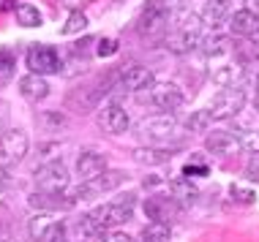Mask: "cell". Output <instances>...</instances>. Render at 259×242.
<instances>
[{
    "label": "cell",
    "mask_w": 259,
    "mask_h": 242,
    "mask_svg": "<svg viewBox=\"0 0 259 242\" xmlns=\"http://www.w3.org/2000/svg\"><path fill=\"white\" fill-rule=\"evenodd\" d=\"M202 17L199 14H191V11H183L178 17V22H175V27L169 33H166V49L175 52V54H186L191 49H197V46H202Z\"/></svg>",
    "instance_id": "1"
},
{
    "label": "cell",
    "mask_w": 259,
    "mask_h": 242,
    "mask_svg": "<svg viewBox=\"0 0 259 242\" xmlns=\"http://www.w3.org/2000/svg\"><path fill=\"white\" fill-rule=\"evenodd\" d=\"M134 204H137V193H125L117 202H109V204H101L90 212V220L99 226L101 231H109V229H117V226L128 223L134 218Z\"/></svg>",
    "instance_id": "2"
},
{
    "label": "cell",
    "mask_w": 259,
    "mask_h": 242,
    "mask_svg": "<svg viewBox=\"0 0 259 242\" xmlns=\"http://www.w3.org/2000/svg\"><path fill=\"white\" fill-rule=\"evenodd\" d=\"M137 30L148 41L166 38V33H169V9L161 0H150L148 9H142V14L137 19Z\"/></svg>",
    "instance_id": "3"
},
{
    "label": "cell",
    "mask_w": 259,
    "mask_h": 242,
    "mask_svg": "<svg viewBox=\"0 0 259 242\" xmlns=\"http://www.w3.org/2000/svg\"><path fill=\"white\" fill-rule=\"evenodd\" d=\"M27 147H30V139L22 128H11L0 136V166L3 169H11L17 166L22 158L27 155Z\"/></svg>",
    "instance_id": "4"
},
{
    "label": "cell",
    "mask_w": 259,
    "mask_h": 242,
    "mask_svg": "<svg viewBox=\"0 0 259 242\" xmlns=\"http://www.w3.org/2000/svg\"><path fill=\"white\" fill-rule=\"evenodd\" d=\"M33 177H36L38 191H44V193H63L71 185V177H68V169L63 161H50V163L38 166Z\"/></svg>",
    "instance_id": "5"
},
{
    "label": "cell",
    "mask_w": 259,
    "mask_h": 242,
    "mask_svg": "<svg viewBox=\"0 0 259 242\" xmlns=\"http://www.w3.org/2000/svg\"><path fill=\"white\" fill-rule=\"evenodd\" d=\"M27 68L30 74H38V77H47V74H58L63 68V60L55 46L50 44H30L27 49Z\"/></svg>",
    "instance_id": "6"
},
{
    "label": "cell",
    "mask_w": 259,
    "mask_h": 242,
    "mask_svg": "<svg viewBox=\"0 0 259 242\" xmlns=\"http://www.w3.org/2000/svg\"><path fill=\"white\" fill-rule=\"evenodd\" d=\"M125 183V171L120 169H107L101 177L90 179V183H82L79 188L71 193V199H93V196H101V193H109V191H117L120 185Z\"/></svg>",
    "instance_id": "7"
},
{
    "label": "cell",
    "mask_w": 259,
    "mask_h": 242,
    "mask_svg": "<svg viewBox=\"0 0 259 242\" xmlns=\"http://www.w3.org/2000/svg\"><path fill=\"white\" fill-rule=\"evenodd\" d=\"M178 128V120H175L172 112H161V114H150V117H142L137 123V134L145 136V139H153V142H161V139H169Z\"/></svg>",
    "instance_id": "8"
},
{
    "label": "cell",
    "mask_w": 259,
    "mask_h": 242,
    "mask_svg": "<svg viewBox=\"0 0 259 242\" xmlns=\"http://www.w3.org/2000/svg\"><path fill=\"white\" fill-rule=\"evenodd\" d=\"M246 106V90L243 87H224L210 103V114L213 120H227V117L237 114Z\"/></svg>",
    "instance_id": "9"
},
{
    "label": "cell",
    "mask_w": 259,
    "mask_h": 242,
    "mask_svg": "<svg viewBox=\"0 0 259 242\" xmlns=\"http://www.w3.org/2000/svg\"><path fill=\"white\" fill-rule=\"evenodd\" d=\"M246 77V63L240 57H227L210 68V79L219 87H240V79Z\"/></svg>",
    "instance_id": "10"
},
{
    "label": "cell",
    "mask_w": 259,
    "mask_h": 242,
    "mask_svg": "<svg viewBox=\"0 0 259 242\" xmlns=\"http://www.w3.org/2000/svg\"><path fill=\"white\" fill-rule=\"evenodd\" d=\"M148 98L153 106L164 109V112H175V109L183 106V90H180L178 85H172V82H156V85L150 87Z\"/></svg>",
    "instance_id": "11"
},
{
    "label": "cell",
    "mask_w": 259,
    "mask_h": 242,
    "mask_svg": "<svg viewBox=\"0 0 259 242\" xmlns=\"http://www.w3.org/2000/svg\"><path fill=\"white\" fill-rule=\"evenodd\" d=\"M99 126H101V131L117 136V134H125V131H128L131 117H128V112H125L120 103H107V106L99 112Z\"/></svg>",
    "instance_id": "12"
},
{
    "label": "cell",
    "mask_w": 259,
    "mask_h": 242,
    "mask_svg": "<svg viewBox=\"0 0 259 242\" xmlns=\"http://www.w3.org/2000/svg\"><path fill=\"white\" fill-rule=\"evenodd\" d=\"M180 212V204L172 196H150L145 199V215L156 223H172V218Z\"/></svg>",
    "instance_id": "13"
},
{
    "label": "cell",
    "mask_w": 259,
    "mask_h": 242,
    "mask_svg": "<svg viewBox=\"0 0 259 242\" xmlns=\"http://www.w3.org/2000/svg\"><path fill=\"white\" fill-rule=\"evenodd\" d=\"M107 171V155L96 153V150H85L76 158V177L79 183H90V179L101 177Z\"/></svg>",
    "instance_id": "14"
},
{
    "label": "cell",
    "mask_w": 259,
    "mask_h": 242,
    "mask_svg": "<svg viewBox=\"0 0 259 242\" xmlns=\"http://www.w3.org/2000/svg\"><path fill=\"white\" fill-rule=\"evenodd\" d=\"M205 147L207 153L213 155H221V158H229L235 153H240V139H237V134H229V131H213V134L205 136Z\"/></svg>",
    "instance_id": "15"
},
{
    "label": "cell",
    "mask_w": 259,
    "mask_h": 242,
    "mask_svg": "<svg viewBox=\"0 0 259 242\" xmlns=\"http://www.w3.org/2000/svg\"><path fill=\"white\" fill-rule=\"evenodd\" d=\"M153 85H156V77H153V68L148 66H128L120 77V90H131V93L150 90Z\"/></svg>",
    "instance_id": "16"
},
{
    "label": "cell",
    "mask_w": 259,
    "mask_h": 242,
    "mask_svg": "<svg viewBox=\"0 0 259 242\" xmlns=\"http://www.w3.org/2000/svg\"><path fill=\"white\" fill-rule=\"evenodd\" d=\"M229 30H232V36H243V38H254L259 33V17L256 14H251L248 9H240L235 14H229Z\"/></svg>",
    "instance_id": "17"
},
{
    "label": "cell",
    "mask_w": 259,
    "mask_h": 242,
    "mask_svg": "<svg viewBox=\"0 0 259 242\" xmlns=\"http://www.w3.org/2000/svg\"><path fill=\"white\" fill-rule=\"evenodd\" d=\"M30 207H36L38 212H58V210H68L74 204L71 196H63V193H44V191H36L30 193Z\"/></svg>",
    "instance_id": "18"
},
{
    "label": "cell",
    "mask_w": 259,
    "mask_h": 242,
    "mask_svg": "<svg viewBox=\"0 0 259 242\" xmlns=\"http://www.w3.org/2000/svg\"><path fill=\"white\" fill-rule=\"evenodd\" d=\"M55 226H58V220L52 218V212H38V215L27 220V237L33 242H47L52 237Z\"/></svg>",
    "instance_id": "19"
},
{
    "label": "cell",
    "mask_w": 259,
    "mask_h": 242,
    "mask_svg": "<svg viewBox=\"0 0 259 242\" xmlns=\"http://www.w3.org/2000/svg\"><path fill=\"white\" fill-rule=\"evenodd\" d=\"M169 196L180 207H191L199 199V191H197V185H194L188 177H175L172 183H169Z\"/></svg>",
    "instance_id": "20"
},
{
    "label": "cell",
    "mask_w": 259,
    "mask_h": 242,
    "mask_svg": "<svg viewBox=\"0 0 259 242\" xmlns=\"http://www.w3.org/2000/svg\"><path fill=\"white\" fill-rule=\"evenodd\" d=\"M19 90H22V95L27 101H44L50 95V85L38 74H27V77L19 79Z\"/></svg>",
    "instance_id": "21"
},
{
    "label": "cell",
    "mask_w": 259,
    "mask_h": 242,
    "mask_svg": "<svg viewBox=\"0 0 259 242\" xmlns=\"http://www.w3.org/2000/svg\"><path fill=\"white\" fill-rule=\"evenodd\" d=\"M202 22L215 27L221 25L224 19H229V0H205V6H202Z\"/></svg>",
    "instance_id": "22"
},
{
    "label": "cell",
    "mask_w": 259,
    "mask_h": 242,
    "mask_svg": "<svg viewBox=\"0 0 259 242\" xmlns=\"http://www.w3.org/2000/svg\"><path fill=\"white\" fill-rule=\"evenodd\" d=\"M134 161L142 163V166H158V163L172 161V150H164V147H137L134 150Z\"/></svg>",
    "instance_id": "23"
},
{
    "label": "cell",
    "mask_w": 259,
    "mask_h": 242,
    "mask_svg": "<svg viewBox=\"0 0 259 242\" xmlns=\"http://www.w3.org/2000/svg\"><path fill=\"white\" fill-rule=\"evenodd\" d=\"M14 14H17V22L22 27H38L41 25V11L33 3H19Z\"/></svg>",
    "instance_id": "24"
},
{
    "label": "cell",
    "mask_w": 259,
    "mask_h": 242,
    "mask_svg": "<svg viewBox=\"0 0 259 242\" xmlns=\"http://www.w3.org/2000/svg\"><path fill=\"white\" fill-rule=\"evenodd\" d=\"M142 242H169V223H156V220H150L142 229Z\"/></svg>",
    "instance_id": "25"
},
{
    "label": "cell",
    "mask_w": 259,
    "mask_h": 242,
    "mask_svg": "<svg viewBox=\"0 0 259 242\" xmlns=\"http://www.w3.org/2000/svg\"><path fill=\"white\" fill-rule=\"evenodd\" d=\"M202 46H205V54H207V57H224V54L232 52V44H229L227 36L207 38V41H202Z\"/></svg>",
    "instance_id": "26"
},
{
    "label": "cell",
    "mask_w": 259,
    "mask_h": 242,
    "mask_svg": "<svg viewBox=\"0 0 259 242\" xmlns=\"http://www.w3.org/2000/svg\"><path fill=\"white\" fill-rule=\"evenodd\" d=\"M210 123H213L210 109H199V112H191V117L186 120V128L191 131V134H205L210 128Z\"/></svg>",
    "instance_id": "27"
},
{
    "label": "cell",
    "mask_w": 259,
    "mask_h": 242,
    "mask_svg": "<svg viewBox=\"0 0 259 242\" xmlns=\"http://www.w3.org/2000/svg\"><path fill=\"white\" fill-rule=\"evenodd\" d=\"M88 27V17L82 11H71L68 14V19H66V25L60 27V33L63 36H74V33H82Z\"/></svg>",
    "instance_id": "28"
},
{
    "label": "cell",
    "mask_w": 259,
    "mask_h": 242,
    "mask_svg": "<svg viewBox=\"0 0 259 242\" xmlns=\"http://www.w3.org/2000/svg\"><path fill=\"white\" fill-rule=\"evenodd\" d=\"M14 66H17L14 54H11L9 49H0V87L11 82V77H14Z\"/></svg>",
    "instance_id": "29"
},
{
    "label": "cell",
    "mask_w": 259,
    "mask_h": 242,
    "mask_svg": "<svg viewBox=\"0 0 259 242\" xmlns=\"http://www.w3.org/2000/svg\"><path fill=\"white\" fill-rule=\"evenodd\" d=\"M237 139H240V147L251 155H259V134L256 131H237Z\"/></svg>",
    "instance_id": "30"
},
{
    "label": "cell",
    "mask_w": 259,
    "mask_h": 242,
    "mask_svg": "<svg viewBox=\"0 0 259 242\" xmlns=\"http://www.w3.org/2000/svg\"><path fill=\"white\" fill-rule=\"evenodd\" d=\"M229 193H232V199H237L240 204H251V202L256 199V193H254V191L246 188V185H237V183L229 185Z\"/></svg>",
    "instance_id": "31"
},
{
    "label": "cell",
    "mask_w": 259,
    "mask_h": 242,
    "mask_svg": "<svg viewBox=\"0 0 259 242\" xmlns=\"http://www.w3.org/2000/svg\"><path fill=\"white\" fill-rule=\"evenodd\" d=\"M194 174H199V177H205V174H207V163L202 161V158H194L191 163H186L183 177H194Z\"/></svg>",
    "instance_id": "32"
},
{
    "label": "cell",
    "mask_w": 259,
    "mask_h": 242,
    "mask_svg": "<svg viewBox=\"0 0 259 242\" xmlns=\"http://www.w3.org/2000/svg\"><path fill=\"white\" fill-rule=\"evenodd\" d=\"M115 52H117V38H101L99 41V49H96L99 57H112Z\"/></svg>",
    "instance_id": "33"
},
{
    "label": "cell",
    "mask_w": 259,
    "mask_h": 242,
    "mask_svg": "<svg viewBox=\"0 0 259 242\" xmlns=\"http://www.w3.org/2000/svg\"><path fill=\"white\" fill-rule=\"evenodd\" d=\"M246 174H248V179H254V183H259V155H254L248 161V166H246Z\"/></svg>",
    "instance_id": "34"
},
{
    "label": "cell",
    "mask_w": 259,
    "mask_h": 242,
    "mask_svg": "<svg viewBox=\"0 0 259 242\" xmlns=\"http://www.w3.org/2000/svg\"><path fill=\"white\" fill-rule=\"evenodd\" d=\"M107 242H134V237H128V234H123V231H112Z\"/></svg>",
    "instance_id": "35"
},
{
    "label": "cell",
    "mask_w": 259,
    "mask_h": 242,
    "mask_svg": "<svg viewBox=\"0 0 259 242\" xmlns=\"http://www.w3.org/2000/svg\"><path fill=\"white\" fill-rule=\"evenodd\" d=\"M243 3H246L243 9H248L251 14H256V17H259V0H243Z\"/></svg>",
    "instance_id": "36"
},
{
    "label": "cell",
    "mask_w": 259,
    "mask_h": 242,
    "mask_svg": "<svg viewBox=\"0 0 259 242\" xmlns=\"http://www.w3.org/2000/svg\"><path fill=\"white\" fill-rule=\"evenodd\" d=\"M251 46H254V49H256V54H259V33H256L254 38H251Z\"/></svg>",
    "instance_id": "37"
},
{
    "label": "cell",
    "mask_w": 259,
    "mask_h": 242,
    "mask_svg": "<svg viewBox=\"0 0 259 242\" xmlns=\"http://www.w3.org/2000/svg\"><path fill=\"white\" fill-rule=\"evenodd\" d=\"M256 93H259V74H256Z\"/></svg>",
    "instance_id": "38"
},
{
    "label": "cell",
    "mask_w": 259,
    "mask_h": 242,
    "mask_svg": "<svg viewBox=\"0 0 259 242\" xmlns=\"http://www.w3.org/2000/svg\"><path fill=\"white\" fill-rule=\"evenodd\" d=\"M117 3H125V0H117Z\"/></svg>",
    "instance_id": "39"
},
{
    "label": "cell",
    "mask_w": 259,
    "mask_h": 242,
    "mask_svg": "<svg viewBox=\"0 0 259 242\" xmlns=\"http://www.w3.org/2000/svg\"><path fill=\"white\" fill-rule=\"evenodd\" d=\"M0 242H9V239H0Z\"/></svg>",
    "instance_id": "40"
}]
</instances>
